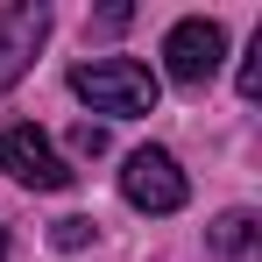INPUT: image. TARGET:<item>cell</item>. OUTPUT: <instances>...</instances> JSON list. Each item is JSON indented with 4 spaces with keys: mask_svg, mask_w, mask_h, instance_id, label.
Wrapping results in <instances>:
<instances>
[{
    "mask_svg": "<svg viewBox=\"0 0 262 262\" xmlns=\"http://www.w3.org/2000/svg\"><path fill=\"white\" fill-rule=\"evenodd\" d=\"M71 92L85 99L92 114H114V121H135V114H156V71L135 64V57H92L71 71Z\"/></svg>",
    "mask_w": 262,
    "mask_h": 262,
    "instance_id": "cell-1",
    "label": "cell"
},
{
    "mask_svg": "<svg viewBox=\"0 0 262 262\" xmlns=\"http://www.w3.org/2000/svg\"><path fill=\"white\" fill-rule=\"evenodd\" d=\"M0 170L14 177V184H29V191H64L71 184V163L57 156V142L43 128H29V121L0 128Z\"/></svg>",
    "mask_w": 262,
    "mask_h": 262,
    "instance_id": "cell-2",
    "label": "cell"
},
{
    "mask_svg": "<svg viewBox=\"0 0 262 262\" xmlns=\"http://www.w3.org/2000/svg\"><path fill=\"white\" fill-rule=\"evenodd\" d=\"M184 191H191V184H184L170 149H135L128 170H121V199H128L135 213H177Z\"/></svg>",
    "mask_w": 262,
    "mask_h": 262,
    "instance_id": "cell-3",
    "label": "cell"
},
{
    "mask_svg": "<svg viewBox=\"0 0 262 262\" xmlns=\"http://www.w3.org/2000/svg\"><path fill=\"white\" fill-rule=\"evenodd\" d=\"M220 57H227V29L206 21V14L177 21L170 36H163V71H170L177 85H206V78L220 71Z\"/></svg>",
    "mask_w": 262,
    "mask_h": 262,
    "instance_id": "cell-4",
    "label": "cell"
},
{
    "mask_svg": "<svg viewBox=\"0 0 262 262\" xmlns=\"http://www.w3.org/2000/svg\"><path fill=\"white\" fill-rule=\"evenodd\" d=\"M43 36H50V7H36V0H14V7H0V92L14 85L29 64H36Z\"/></svg>",
    "mask_w": 262,
    "mask_h": 262,
    "instance_id": "cell-5",
    "label": "cell"
},
{
    "mask_svg": "<svg viewBox=\"0 0 262 262\" xmlns=\"http://www.w3.org/2000/svg\"><path fill=\"white\" fill-rule=\"evenodd\" d=\"M206 241H213V255H248L255 248V213H220Z\"/></svg>",
    "mask_w": 262,
    "mask_h": 262,
    "instance_id": "cell-6",
    "label": "cell"
},
{
    "mask_svg": "<svg viewBox=\"0 0 262 262\" xmlns=\"http://www.w3.org/2000/svg\"><path fill=\"white\" fill-rule=\"evenodd\" d=\"M241 99H262V29L248 43V64H241Z\"/></svg>",
    "mask_w": 262,
    "mask_h": 262,
    "instance_id": "cell-7",
    "label": "cell"
},
{
    "mask_svg": "<svg viewBox=\"0 0 262 262\" xmlns=\"http://www.w3.org/2000/svg\"><path fill=\"white\" fill-rule=\"evenodd\" d=\"M50 241H57V248H85V241H92V220H78V213L57 220V234H50Z\"/></svg>",
    "mask_w": 262,
    "mask_h": 262,
    "instance_id": "cell-8",
    "label": "cell"
},
{
    "mask_svg": "<svg viewBox=\"0 0 262 262\" xmlns=\"http://www.w3.org/2000/svg\"><path fill=\"white\" fill-rule=\"evenodd\" d=\"M71 149H78V156H106V128H92V121H85V128L71 135Z\"/></svg>",
    "mask_w": 262,
    "mask_h": 262,
    "instance_id": "cell-9",
    "label": "cell"
},
{
    "mask_svg": "<svg viewBox=\"0 0 262 262\" xmlns=\"http://www.w3.org/2000/svg\"><path fill=\"white\" fill-rule=\"evenodd\" d=\"M0 262H7V227H0Z\"/></svg>",
    "mask_w": 262,
    "mask_h": 262,
    "instance_id": "cell-10",
    "label": "cell"
}]
</instances>
